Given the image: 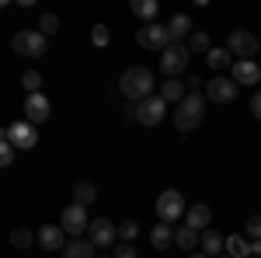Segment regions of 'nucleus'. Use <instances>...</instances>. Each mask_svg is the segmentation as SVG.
<instances>
[{
	"label": "nucleus",
	"instance_id": "obj_18",
	"mask_svg": "<svg viewBox=\"0 0 261 258\" xmlns=\"http://www.w3.org/2000/svg\"><path fill=\"white\" fill-rule=\"evenodd\" d=\"M205 56H209V66L216 70V77H220L223 70H230V66H233V56H230V49H223V45H213Z\"/></svg>",
	"mask_w": 261,
	"mask_h": 258
},
{
	"label": "nucleus",
	"instance_id": "obj_21",
	"mask_svg": "<svg viewBox=\"0 0 261 258\" xmlns=\"http://www.w3.org/2000/svg\"><path fill=\"white\" fill-rule=\"evenodd\" d=\"M188 32H192V18H188V14H174V18L167 21V35H171V42H181Z\"/></svg>",
	"mask_w": 261,
	"mask_h": 258
},
{
	"label": "nucleus",
	"instance_id": "obj_41",
	"mask_svg": "<svg viewBox=\"0 0 261 258\" xmlns=\"http://www.w3.org/2000/svg\"><path fill=\"white\" fill-rule=\"evenodd\" d=\"M0 139H7V129H4V126H0Z\"/></svg>",
	"mask_w": 261,
	"mask_h": 258
},
{
	"label": "nucleus",
	"instance_id": "obj_40",
	"mask_svg": "<svg viewBox=\"0 0 261 258\" xmlns=\"http://www.w3.org/2000/svg\"><path fill=\"white\" fill-rule=\"evenodd\" d=\"M188 258H209V255H202V251H192V255H188Z\"/></svg>",
	"mask_w": 261,
	"mask_h": 258
},
{
	"label": "nucleus",
	"instance_id": "obj_26",
	"mask_svg": "<svg viewBox=\"0 0 261 258\" xmlns=\"http://www.w3.org/2000/svg\"><path fill=\"white\" fill-rule=\"evenodd\" d=\"M157 11H161V4H157V0H133V14H136V18H143L146 25H153Z\"/></svg>",
	"mask_w": 261,
	"mask_h": 258
},
{
	"label": "nucleus",
	"instance_id": "obj_43",
	"mask_svg": "<svg viewBox=\"0 0 261 258\" xmlns=\"http://www.w3.org/2000/svg\"><path fill=\"white\" fill-rule=\"evenodd\" d=\"M220 258H230V255H220Z\"/></svg>",
	"mask_w": 261,
	"mask_h": 258
},
{
	"label": "nucleus",
	"instance_id": "obj_23",
	"mask_svg": "<svg viewBox=\"0 0 261 258\" xmlns=\"http://www.w3.org/2000/svg\"><path fill=\"white\" fill-rule=\"evenodd\" d=\"M174 244H178L181 251H195L199 248V230H192V227L181 223L178 230H174Z\"/></svg>",
	"mask_w": 261,
	"mask_h": 258
},
{
	"label": "nucleus",
	"instance_id": "obj_17",
	"mask_svg": "<svg viewBox=\"0 0 261 258\" xmlns=\"http://www.w3.org/2000/svg\"><path fill=\"white\" fill-rule=\"evenodd\" d=\"M223 234H216V230H202L199 234V248H202V255H209V258H220L223 251Z\"/></svg>",
	"mask_w": 261,
	"mask_h": 258
},
{
	"label": "nucleus",
	"instance_id": "obj_15",
	"mask_svg": "<svg viewBox=\"0 0 261 258\" xmlns=\"http://www.w3.org/2000/svg\"><path fill=\"white\" fill-rule=\"evenodd\" d=\"M209 223H213V209L205 206V202H195V206H188V213H185V227H192V230H209Z\"/></svg>",
	"mask_w": 261,
	"mask_h": 258
},
{
	"label": "nucleus",
	"instance_id": "obj_3",
	"mask_svg": "<svg viewBox=\"0 0 261 258\" xmlns=\"http://www.w3.org/2000/svg\"><path fill=\"white\" fill-rule=\"evenodd\" d=\"M11 49H14L18 56H24V60H39V56H45V35H42V32H32V28L14 32Z\"/></svg>",
	"mask_w": 261,
	"mask_h": 258
},
{
	"label": "nucleus",
	"instance_id": "obj_30",
	"mask_svg": "<svg viewBox=\"0 0 261 258\" xmlns=\"http://www.w3.org/2000/svg\"><path fill=\"white\" fill-rule=\"evenodd\" d=\"M136 234H140V223H136V220H122V227H119L122 244H133V241H136Z\"/></svg>",
	"mask_w": 261,
	"mask_h": 258
},
{
	"label": "nucleus",
	"instance_id": "obj_37",
	"mask_svg": "<svg viewBox=\"0 0 261 258\" xmlns=\"http://www.w3.org/2000/svg\"><path fill=\"white\" fill-rule=\"evenodd\" d=\"M251 115L261 122V91H254V98H251Z\"/></svg>",
	"mask_w": 261,
	"mask_h": 258
},
{
	"label": "nucleus",
	"instance_id": "obj_1",
	"mask_svg": "<svg viewBox=\"0 0 261 258\" xmlns=\"http://www.w3.org/2000/svg\"><path fill=\"white\" fill-rule=\"evenodd\" d=\"M153 84H157V80H153V70H150V66H129V70H122V80H119L122 98L136 101V105L153 95Z\"/></svg>",
	"mask_w": 261,
	"mask_h": 258
},
{
	"label": "nucleus",
	"instance_id": "obj_27",
	"mask_svg": "<svg viewBox=\"0 0 261 258\" xmlns=\"http://www.w3.org/2000/svg\"><path fill=\"white\" fill-rule=\"evenodd\" d=\"M209 49H213V35H209V32H192L188 53H209Z\"/></svg>",
	"mask_w": 261,
	"mask_h": 258
},
{
	"label": "nucleus",
	"instance_id": "obj_42",
	"mask_svg": "<svg viewBox=\"0 0 261 258\" xmlns=\"http://www.w3.org/2000/svg\"><path fill=\"white\" fill-rule=\"evenodd\" d=\"M94 258H112V255H94Z\"/></svg>",
	"mask_w": 261,
	"mask_h": 258
},
{
	"label": "nucleus",
	"instance_id": "obj_28",
	"mask_svg": "<svg viewBox=\"0 0 261 258\" xmlns=\"http://www.w3.org/2000/svg\"><path fill=\"white\" fill-rule=\"evenodd\" d=\"M21 87H24L28 95H39L42 91V74L39 70H24V74H21Z\"/></svg>",
	"mask_w": 261,
	"mask_h": 258
},
{
	"label": "nucleus",
	"instance_id": "obj_36",
	"mask_svg": "<svg viewBox=\"0 0 261 258\" xmlns=\"http://www.w3.org/2000/svg\"><path fill=\"white\" fill-rule=\"evenodd\" d=\"M122 119L136 122V101H125V105H122Z\"/></svg>",
	"mask_w": 261,
	"mask_h": 258
},
{
	"label": "nucleus",
	"instance_id": "obj_4",
	"mask_svg": "<svg viewBox=\"0 0 261 258\" xmlns=\"http://www.w3.org/2000/svg\"><path fill=\"white\" fill-rule=\"evenodd\" d=\"M185 213H188V206H185V196H181L178 189H164L161 196H157V217L164 223H178Z\"/></svg>",
	"mask_w": 261,
	"mask_h": 258
},
{
	"label": "nucleus",
	"instance_id": "obj_34",
	"mask_svg": "<svg viewBox=\"0 0 261 258\" xmlns=\"http://www.w3.org/2000/svg\"><path fill=\"white\" fill-rule=\"evenodd\" d=\"M244 230H247L251 241H261V217H251L247 223H244Z\"/></svg>",
	"mask_w": 261,
	"mask_h": 258
},
{
	"label": "nucleus",
	"instance_id": "obj_13",
	"mask_svg": "<svg viewBox=\"0 0 261 258\" xmlns=\"http://www.w3.org/2000/svg\"><path fill=\"white\" fill-rule=\"evenodd\" d=\"M49 112H53V105H49V98L45 95H28L24 98V122H32V126H39V122L49 119Z\"/></svg>",
	"mask_w": 261,
	"mask_h": 258
},
{
	"label": "nucleus",
	"instance_id": "obj_2",
	"mask_svg": "<svg viewBox=\"0 0 261 258\" xmlns=\"http://www.w3.org/2000/svg\"><path fill=\"white\" fill-rule=\"evenodd\" d=\"M202 108H205L202 91H188L185 101L178 105V112H174V129H178V133H195L202 126V115H205Z\"/></svg>",
	"mask_w": 261,
	"mask_h": 258
},
{
	"label": "nucleus",
	"instance_id": "obj_6",
	"mask_svg": "<svg viewBox=\"0 0 261 258\" xmlns=\"http://www.w3.org/2000/svg\"><path fill=\"white\" fill-rule=\"evenodd\" d=\"M164 115H167V101L161 95H150V98H143L136 105V122L140 126H161Z\"/></svg>",
	"mask_w": 261,
	"mask_h": 258
},
{
	"label": "nucleus",
	"instance_id": "obj_16",
	"mask_svg": "<svg viewBox=\"0 0 261 258\" xmlns=\"http://www.w3.org/2000/svg\"><path fill=\"white\" fill-rule=\"evenodd\" d=\"M233 80H237V87L241 84H258L261 80V70H258V63L254 60H233Z\"/></svg>",
	"mask_w": 261,
	"mask_h": 258
},
{
	"label": "nucleus",
	"instance_id": "obj_25",
	"mask_svg": "<svg viewBox=\"0 0 261 258\" xmlns=\"http://www.w3.org/2000/svg\"><path fill=\"white\" fill-rule=\"evenodd\" d=\"M63 251H66V258H94V244L84 238H73V241H66Z\"/></svg>",
	"mask_w": 261,
	"mask_h": 258
},
{
	"label": "nucleus",
	"instance_id": "obj_9",
	"mask_svg": "<svg viewBox=\"0 0 261 258\" xmlns=\"http://www.w3.org/2000/svg\"><path fill=\"white\" fill-rule=\"evenodd\" d=\"M7 143L14 147V150H35V143H39V129L32 126V122H11V129H7Z\"/></svg>",
	"mask_w": 261,
	"mask_h": 258
},
{
	"label": "nucleus",
	"instance_id": "obj_32",
	"mask_svg": "<svg viewBox=\"0 0 261 258\" xmlns=\"http://www.w3.org/2000/svg\"><path fill=\"white\" fill-rule=\"evenodd\" d=\"M91 42H94L98 49H105V45L112 42V35H108V28H105V25H94V28H91Z\"/></svg>",
	"mask_w": 261,
	"mask_h": 258
},
{
	"label": "nucleus",
	"instance_id": "obj_10",
	"mask_svg": "<svg viewBox=\"0 0 261 258\" xmlns=\"http://www.w3.org/2000/svg\"><path fill=\"white\" fill-rule=\"evenodd\" d=\"M87 234H91V244L94 248H112L115 244V238H119V227L112 223V220H105V217H94L91 220V227H87Z\"/></svg>",
	"mask_w": 261,
	"mask_h": 258
},
{
	"label": "nucleus",
	"instance_id": "obj_22",
	"mask_svg": "<svg viewBox=\"0 0 261 258\" xmlns=\"http://www.w3.org/2000/svg\"><path fill=\"white\" fill-rule=\"evenodd\" d=\"M185 95H188V87H185L178 77L167 80V84H161V98L167 101V105H171V101H174V105H181V101H185Z\"/></svg>",
	"mask_w": 261,
	"mask_h": 258
},
{
	"label": "nucleus",
	"instance_id": "obj_7",
	"mask_svg": "<svg viewBox=\"0 0 261 258\" xmlns=\"http://www.w3.org/2000/svg\"><path fill=\"white\" fill-rule=\"evenodd\" d=\"M60 227H63V234H70V238H81L84 230L91 227V217H87V209H84V206L70 202V206L63 209V217H60Z\"/></svg>",
	"mask_w": 261,
	"mask_h": 258
},
{
	"label": "nucleus",
	"instance_id": "obj_39",
	"mask_svg": "<svg viewBox=\"0 0 261 258\" xmlns=\"http://www.w3.org/2000/svg\"><path fill=\"white\" fill-rule=\"evenodd\" d=\"M251 255H258V258H261V241H251Z\"/></svg>",
	"mask_w": 261,
	"mask_h": 258
},
{
	"label": "nucleus",
	"instance_id": "obj_31",
	"mask_svg": "<svg viewBox=\"0 0 261 258\" xmlns=\"http://www.w3.org/2000/svg\"><path fill=\"white\" fill-rule=\"evenodd\" d=\"M39 32L45 35V39L56 35V32H60V18H56V14H42V18H39Z\"/></svg>",
	"mask_w": 261,
	"mask_h": 258
},
{
	"label": "nucleus",
	"instance_id": "obj_11",
	"mask_svg": "<svg viewBox=\"0 0 261 258\" xmlns=\"http://www.w3.org/2000/svg\"><path fill=\"white\" fill-rule=\"evenodd\" d=\"M205 98L216 101V105H230V101L237 98V80L233 77H213L209 84H205Z\"/></svg>",
	"mask_w": 261,
	"mask_h": 258
},
{
	"label": "nucleus",
	"instance_id": "obj_38",
	"mask_svg": "<svg viewBox=\"0 0 261 258\" xmlns=\"http://www.w3.org/2000/svg\"><path fill=\"white\" fill-rule=\"evenodd\" d=\"M185 87H192V91H199V87H202V77H199V74H188V80H185Z\"/></svg>",
	"mask_w": 261,
	"mask_h": 258
},
{
	"label": "nucleus",
	"instance_id": "obj_29",
	"mask_svg": "<svg viewBox=\"0 0 261 258\" xmlns=\"http://www.w3.org/2000/svg\"><path fill=\"white\" fill-rule=\"evenodd\" d=\"M11 244H14V248H32V244H35V234H32L28 227H14V230H11Z\"/></svg>",
	"mask_w": 261,
	"mask_h": 258
},
{
	"label": "nucleus",
	"instance_id": "obj_33",
	"mask_svg": "<svg viewBox=\"0 0 261 258\" xmlns=\"http://www.w3.org/2000/svg\"><path fill=\"white\" fill-rule=\"evenodd\" d=\"M14 164V147L7 139H0V168H11Z\"/></svg>",
	"mask_w": 261,
	"mask_h": 258
},
{
	"label": "nucleus",
	"instance_id": "obj_14",
	"mask_svg": "<svg viewBox=\"0 0 261 258\" xmlns=\"http://www.w3.org/2000/svg\"><path fill=\"white\" fill-rule=\"evenodd\" d=\"M35 241H39L45 251H63V248H66V234H63L60 223H45V227H39Z\"/></svg>",
	"mask_w": 261,
	"mask_h": 258
},
{
	"label": "nucleus",
	"instance_id": "obj_5",
	"mask_svg": "<svg viewBox=\"0 0 261 258\" xmlns=\"http://www.w3.org/2000/svg\"><path fill=\"white\" fill-rule=\"evenodd\" d=\"M188 60H192V53H188V45H181V42H171L167 49L161 53V70L167 74V80H174L178 74L188 70Z\"/></svg>",
	"mask_w": 261,
	"mask_h": 258
},
{
	"label": "nucleus",
	"instance_id": "obj_24",
	"mask_svg": "<svg viewBox=\"0 0 261 258\" xmlns=\"http://www.w3.org/2000/svg\"><path fill=\"white\" fill-rule=\"evenodd\" d=\"M223 251H226L230 258H247L251 255V244H247L241 234H230V238L223 241Z\"/></svg>",
	"mask_w": 261,
	"mask_h": 258
},
{
	"label": "nucleus",
	"instance_id": "obj_20",
	"mask_svg": "<svg viewBox=\"0 0 261 258\" xmlns=\"http://www.w3.org/2000/svg\"><path fill=\"white\" fill-rule=\"evenodd\" d=\"M94 199H98V185L94 181H77V189H73V202L77 206H94Z\"/></svg>",
	"mask_w": 261,
	"mask_h": 258
},
{
	"label": "nucleus",
	"instance_id": "obj_12",
	"mask_svg": "<svg viewBox=\"0 0 261 258\" xmlns=\"http://www.w3.org/2000/svg\"><path fill=\"white\" fill-rule=\"evenodd\" d=\"M136 42H140L143 49H167V45H171V35H167V25H157V21H153V25H143L140 32H136Z\"/></svg>",
	"mask_w": 261,
	"mask_h": 258
},
{
	"label": "nucleus",
	"instance_id": "obj_35",
	"mask_svg": "<svg viewBox=\"0 0 261 258\" xmlns=\"http://www.w3.org/2000/svg\"><path fill=\"white\" fill-rule=\"evenodd\" d=\"M112 258H140V251H136L133 244H119V248H115V255H112Z\"/></svg>",
	"mask_w": 261,
	"mask_h": 258
},
{
	"label": "nucleus",
	"instance_id": "obj_8",
	"mask_svg": "<svg viewBox=\"0 0 261 258\" xmlns=\"http://www.w3.org/2000/svg\"><path fill=\"white\" fill-rule=\"evenodd\" d=\"M226 49H230V56L251 60V56H254V53L261 49V39H258V35H251V32H244V28H237V32H230V39H226Z\"/></svg>",
	"mask_w": 261,
	"mask_h": 258
},
{
	"label": "nucleus",
	"instance_id": "obj_19",
	"mask_svg": "<svg viewBox=\"0 0 261 258\" xmlns=\"http://www.w3.org/2000/svg\"><path fill=\"white\" fill-rule=\"evenodd\" d=\"M150 244H153L157 251L171 248V244H174V227H171V223H157V227L150 230Z\"/></svg>",
	"mask_w": 261,
	"mask_h": 258
}]
</instances>
